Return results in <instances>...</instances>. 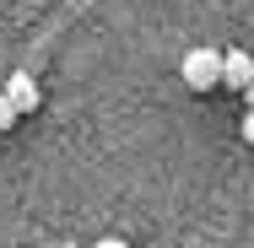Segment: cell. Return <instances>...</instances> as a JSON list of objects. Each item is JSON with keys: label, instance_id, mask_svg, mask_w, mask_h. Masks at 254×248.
<instances>
[{"label": "cell", "instance_id": "6da1fadb", "mask_svg": "<svg viewBox=\"0 0 254 248\" xmlns=\"http://www.w3.org/2000/svg\"><path fill=\"white\" fill-rule=\"evenodd\" d=\"M184 87H190V92L222 87V54L216 49H190L184 54Z\"/></svg>", "mask_w": 254, "mask_h": 248}, {"label": "cell", "instance_id": "5b68a950", "mask_svg": "<svg viewBox=\"0 0 254 248\" xmlns=\"http://www.w3.org/2000/svg\"><path fill=\"white\" fill-rule=\"evenodd\" d=\"M244 141H249V146H254V108H249V113H244Z\"/></svg>", "mask_w": 254, "mask_h": 248}, {"label": "cell", "instance_id": "ba28073f", "mask_svg": "<svg viewBox=\"0 0 254 248\" xmlns=\"http://www.w3.org/2000/svg\"><path fill=\"white\" fill-rule=\"evenodd\" d=\"M70 248H76V243H70Z\"/></svg>", "mask_w": 254, "mask_h": 248}, {"label": "cell", "instance_id": "7a4b0ae2", "mask_svg": "<svg viewBox=\"0 0 254 248\" xmlns=\"http://www.w3.org/2000/svg\"><path fill=\"white\" fill-rule=\"evenodd\" d=\"M249 81H254V59H249V49H222V87L249 92Z\"/></svg>", "mask_w": 254, "mask_h": 248}, {"label": "cell", "instance_id": "52a82bcc", "mask_svg": "<svg viewBox=\"0 0 254 248\" xmlns=\"http://www.w3.org/2000/svg\"><path fill=\"white\" fill-rule=\"evenodd\" d=\"M249 108H254V81H249Z\"/></svg>", "mask_w": 254, "mask_h": 248}, {"label": "cell", "instance_id": "277c9868", "mask_svg": "<svg viewBox=\"0 0 254 248\" xmlns=\"http://www.w3.org/2000/svg\"><path fill=\"white\" fill-rule=\"evenodd\" d=\"M16 119H22V113H16V108H11V98H5V92H0V130H11V124H16Z\"/></svg>", "mask_w": 254, "mask_h": 248}, {"label": "cell", "instance_id": "3957f363", "mask_svg": "<svg viewBox=\"0 0 254 248\" xmlns=\"http://www.w3.org/2000/svg\"><path fill=\"white\" fill-rule=\"evenodd\" d=\"M5 98H11L16 113H33V108H38V81H33L27 70H16V76L5 81Z\"/></svg>", "mask_w": 254, "mask_h": 248}, {"label": "cell", "instance_id": "8992f818", "mask_svg": "<svg viewBox=\"0 0 254 248\" xmlns=\"http://www.w3.org/2000/svg\"><path fill=\"white\" fill-rule=\"evenodd\" d=\"M98 248H125V243H119V238H108V243H98Z\"/></svg>", "mask_w": 254, "mask_h": 248}]
</instances>
